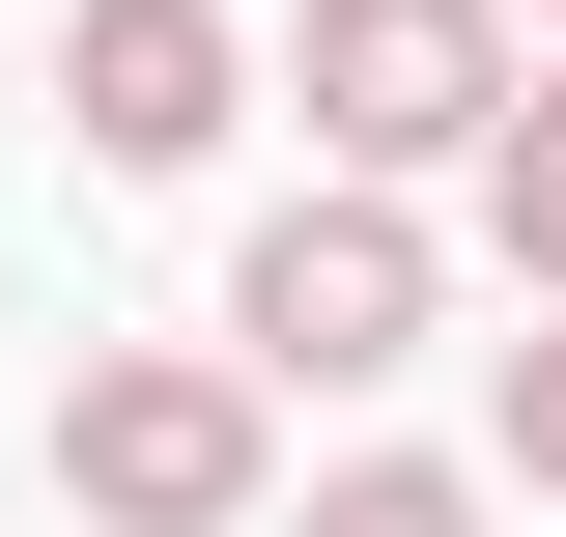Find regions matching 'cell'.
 <instances>
[{
  "label": "cell",
  "instance_id": "cell-7",
  "mask_svg": "<svg viewBox=\"0 0 566 537\" xmlns=\"http://www.w3.org/2000/svg\"><path fill=\"white\" fill-rule=\"evenodd\" d=\"M510 481H538V509H566V312L510 339Z\"/></svg>",
  "mask_w": 566,
  "mask_h": 537
},
{
  "label": "cell",
  "instance_id": "cell-1",
  "mask_svg": "<svg viewBox=\"0 0 566 537\" xmlns=\"http://www.w3.org/2000/svg\"><path fill=\"white\" fill-rule=\"evenodd\" d=\"M255 368H227V339H114V368H85L57 397V509H114V537H255Z\"/></svg>",
  "mask_w": 566,
  "mask_h": 537
},
{
  "label": "cell",
  "instance_id": "cell-4",
  "mask_svg": "<svg viewBox=\"0 0 566 537\" xmlns=\"http://www.w3.org/2000/svg\"><path fill=\"white\" fill-rule=\"evenodd\" d=\"M227 85H255L227 0H57V141H85V170H199Z\"/></svg>",
  "mask_w": 566,
  "mask_h": 537
},
{
  "label": "cell",
  "instance_id": "cell-6",
  "mask_svg": "<svg viewBox=\"0 0 566 537\" xmlns=\"http://www.w3.org/2000/svg\"><path fill=\"white\" fill-rule=\"evenodd\" d=\"M283 537H482V481H453V453H340Z\"/></svg>",
  "mask_w": 566,
  "mask_h": 537
},
{
  "label": "cell",
  "instance_id": "cell-2",
  "mask_svg": "<svg viewBox=\"0 0 566 537\" xmlns=\"http://www.w3.org/2000/svg\"><path fill=\"white\" fill-rule=\"evenodd\" d=\"M227 368H312V397H368V368H424V227L397 199H283L255 255H227Z\"/></svg>",
  "mask_w": 566,
  "mask_h": 537
},
{
  "label": "cell",
  "instance_id": "cell-3",
  "mask_svg": "<svg viewBox=\"0 0 566 537\" xmlns=\"http://www.w3.org/2000/svg\"><path fill=\"white\" fill-rule=\"evenodd\" d=\"M312 141H340V199H397V170H453V141L510 114V29L482 0H312Z\"/></svg>",
  "mask_w": 566,
  "mask_h": 537
},
{
  "label": "cell",
  "instance_id": "cell-8",
  "mask_svg": "<svg viewBox=\"0 0 566 537\" xmlns=\"http://www.w3.org/2000/svg\"><path fill=\"white\" fill-rule=\"evenodd\" d=\"M482 29H510V0H482ZM538 29H566V0H538Z\"/></svg>",
  "mask_w": 566,
  "mask_h": 537
},
{
  "label": "cell",
  "instance_id": "cell-5",
  "mask_svg": "<svg viewBox=\"0 0 566 537\" xmlns=\"http://www.w3.org/2000/svg\"><path fill=\"white\" fill-rule=\"evenodd\" d=\"M482 227H510V283L566 312V57L510 85V114H482Z\"/></svg>",
  "mask_w": 566,
  "mask_h": 537
}]
</instances>
